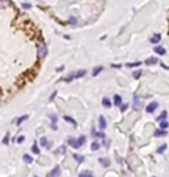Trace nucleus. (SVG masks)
<instances>
[{"mask_svg": "<svg viewBox=\"0 0 169 177\" xmlns=\"http://www.w3.org/2000/svg\"><path fill=\"white\" fill-rule=\"evenodd\" d=\"M133 108L135 110H139L140 108H142V102H140V100L137 96H134V100H133Z\"/></svg>", "mask_w": 169, "mask_h": 177, "instance_id": "8", "label": "nucleus"}, {"mask_svg": "<svg viewBox=\"0 0 169 177\" xmlns=\"http://www.w3.org/2000/svg\"><path fill=\"white\" fill-rule=\"evenodd\" d=\"M79 177H94L93 172L89 171V170H82L80 174H79Z\"/></svg>", "mask_w": 169, "mask_h": 177, "instance_id": "7", "label": "nucleus"}, {"mask_svg": "<svg viewBox=\"0 0 169 177\" xmlns=\"http://www.w3.org/2000/svg\"><path fill=\"white\" fill-rule=\"evenodd\" d=\"M23 140H24V137H23V135L19 137V139H17V143H21V142H23Z\"/></svg>", "mask_w": 169, "mask_h": 177, "instance_id": "35", "label": "nucleus"}, {"mask_svg": "<svg viewBox=\"0 0 169 177\" xmlns=\"http://www.w3.org/2000/svg\"><path fill=\"white\" fill-rule=\"evenodd\" d=\"M63 70H64V66H60V67H58L56 71H57V72H60V71H63Z\"/></svg>", "mask_w": 169, "mask_h": 177, "instance_id": "38", "label": "nucleus"}, {"mask_svg": "<svg viewBox=\"0 0 169 177\" xmlns=\"http://www.w3.org/2000/svg\"><path fill=\"white\" fill-rule=\"evenodd\" d=\"M32 151H33V153H35V154H40L41 152H40V148H38V146H37V143H36V141L34 142V146L32 147Z\"/></svg>", "mask_w": 169, "mask_h": 177, "instance_id": "23", "label": "nucleus"}, {"mask_svg": "<svg viewBox=\"0 0 169 177\" xmlns=\"http://www.w3.org/2000/svg\"><path fill=\"white\" fill-rule=\"evenodd\" d=\"M154 51H155L156 53L161 54V56H163V54L166 53V50H164V48H162V46H156V48L154 49Z\"/></svg>", "mask_w": 169, "mask_h": 177, "instance_id": "19", "label": "nucleus"}, {"mask_svg": "<svg viewBox=\"0 0 169 177\" xmlns=\"http://www.w3.org/2000/svg\"><path fill=\"white\" fill-rule=\"evenodd\" d=\"M126 108H127V104H124V105H122L121 110H122V111H125V110H126Z\"/></svg>", "mask_w": 169, "mask_h": 177, "instance_id": "37", "label": "nucleus"}, {"mask_svg": "<svg viewBox=\"0 0 169 177\" xmlns=\"http://www.w3.org/2000/svg\"><path fill=\"white\" fill-rule=\"evenodd\" d=\"M99 148H100V143H99V142H96V141H95V142H93V143L91 145V150H92V151H97Z\"/></svg>", "mask_w": 169, "mask_h": 177, "instance_id": "25", "label": "nucleus"}, {"mask_svg": "<svg viewBox=\"0 0 169 177\" xmlns=\"http://www.w3.org/2000/svg\"><path fill=\"white\" fill-rule=\"evenodd\" d=\"M64 119L66 121V122H68V123H71L73 126H76V122L73 119V118H71V117H68V116H65L64 117Z\"/></svg>", "mask_w": 169, "mask_h": 177, "instance_id": "21", "label": "nucleus"}, {"mask_svg": "<svg viewBox=\"0 0 169 177\" xmlns=\"http://www.w3.org/2000/svg\"><path fill=\"white\" fill-rule=\"evenodd\" d=\"M22 7L29 9V8H32V5H30V4H22Z\"/></svg>", "mask_w": 169, "mask_h": 177, "instance_id": "34", "label": "nucleus"}, {"mask_svg": "<svg viewBox=\"0 0 169 177\" xmlns=\"http://www.w3.org/2000/svg\"><path fill=\"white\" fill-rule=\"evenodd\" d=\"M167 150V145L164 143V145H162L161 147H159V148L156 150V153H159V154H161V153H163L164 151Z\"/></svg>", "mask_w": 169, "mask_h": 177, "instance_id": "27", "label": "nucleus"}, {"mask_svg": "<svg viewBox=\"0 0 169 177\" xmlns=\"http://www.w3.org/2000/svg\"><path fill=\"white\" fill-rule=\"evenodd\" d=\"M166 134H167V132H166L164 130H161V129H160V130H156V131L154 132V135H155V137H163V135H166Z\"/></svg>", "mask_w": 169, "mask_h": 177, "instance_id": "20", "label": "nucleus"}, {"mask_svg": "<svg viewBox=\"0 0 169 177\" xmlns=\"http://www.w3.org/2000/svg\"><path fill=\"white\" fill-rule=\"evenodd\" d=\"M86 75V71L84 70H82V71H78V72H72V73H70L66 78H64L63 80L64 81H66V82H71V81H73L74 79H79V78H82V76H84Z\"/></svg>", "mask_w": 169, "mask_h": 177, "instance_id": "2", "label": "nucleus"}, {"mask_svg": "<svg viewBox=\"0 0 169 177\" xmlns=\"http://www.w3.org/2000/svg\"><path fill=\"white\" fill-rule=\"evenodd\" d=\"M99 126H100V130H104L107 127V121L104 116H100V119H99Z\"/></svg>", "mask_w": 169, "mask_h": 177, "instance_id": "6", "label": "nucleus"}, {"mask_svg": "<svg viewBox=\"0 0 169 177\" xmlns=\"http://www.w3.org/2000/svg\"><path fill=\"white\" fill-rule=\"evenodd\" d=\"M147 65H154V64H156L158 63V58H155V57H151V58H148V59H146V62H145Z\"/></svg>", "mask_w": 169, "mask_h": 177, "instance_id": "11", "label": "nucleus"}, {"mask_svg": "<svg viewBox=\"0 0 169 177\" xmlns=\"http://www.w3.org/2000/svg\"><path fill=\"white\" fill-rule=\"evenodd\" d=\"M23 161L27 163V164H30V163H33V161H34V159L30 156V155H28V154H24L23 155Z\"/></svg>", "mask_w": 169, "mask_h": 177, "instance_id": "12", "label": "nucleus"}, {"mask_svg": "<svg viewBox=\"0 0 169 177\" xmlns=\"http://www.w3.org/2000/svg\"><path fill=\"white\" fill-rule=\"evenodd\" d=\"M156 108H158V102L153 101V102H151V103L147 105V108H146V112L152 113V112H154V111H155V109H156Z\"/></svg>", "mask_w": 169, "mask_h": 177, "instance_id": "5", "label": "nucleus"}, {"mask_svg": "<svg viewBox=\"0 0 169 177\" xmlns=\"http://www.w3.org/2000/svg\"><path fill=\"white\" fill-rule=\"evenodd\" d=\"M99 162H100L103 167H105V168L110 166V160L107 159V158H100V159H99Z\"/></svg>", "mask_w": 169, "mask_h": 177, "instance_id": "9", "label": "nucleus"}, {"mask_svg": "<svg viewBox=\"0 0 169 177\" xmlns=\"http://www.w3.org/2000/svg\"><path fill=\"white\" fill-rule=\"evenodd\" d=\"M48 53V49H46V44L41 42L37 44V56L38 58H44Z\"/></svg>", "mask_w": 169, "mask_h": 177, "instance_id": "3", "label": "nucleus"}, {"mask_svg": "<svg viewBox=\"0 0 169 177\" xmlns=\"http://www.w3.org/2000/svg\"><path fill=\"white\" fill-rule=\"evenodd\" d=\"M102 104H103L104 108H108V109L111 107V102H110V100H109L108 97H104V99L102 100Z\"/></svg>", "mask_w": 169, "mask_h": 177, "instance_id": "16", "label": "nucleus"}, {"mask_svg": "<svg viewBox=\"0 0 169 177\" xmlns=\"http://www.w3.org/2000/svg\"><path fill=\"white\" fill-rule=\"evenodd\" d=\"M41 145H42L43 147H46V148H50V143L48 142V139H46L45 137H42V138H41Z\"/></svg>", "mask_w": 169, "mask_h": 177, "instance_id": "17", "label": "nucleus"}, {"mask_svg": "<svg viewBox=\"0 0 169 177\" xmlns=\"http://www.w3.org/2000/svg\"><path fill=\"white\" fill-rule=\"evenodd\" d=\"M101 71H103V66H96V67L93 70L92 75H93V76H96V75H99V74L101 73Z\"/></svg>", "mask_w": 169, "mask_h": 177, "instance_id": "13", "label": "nucleus"}, {"mask_svg": "<svg viewBox=\"0 0 169 177\" xmlns=\"http://www.w3.org/2000/svg\"><path fill=\"white\" fill-rule=\"evenodd\" d=\"M92 134H93L95 138H102V139L105 138V134H104L103 132H95V131L93 130V131H92Z\"/></svg>", "mask_w": 169, "mask_h": 177, "instance_id": "18", "label": "nucleus"}, {"mask_svg": "<svg viewBox=\"0 0 169 177\" xmlns=\"http://www.w3.org/2000/svg\"><path fill=\"white\" fill-rule=\"evenodd\" d=\"M62 174V170H60V167L59 166H56L51 171H49L46 174V177H59Z\"/></svg>", "mask_w": 169, "mask_h": 177, "instance_id": "4", "label": "nucleus"}, {"mask_svg": "<svg viewBox=\"0 0 169 177\" xmlns=\"http://www.w3.org/2000/svg\"><path fill=\"white\" fill-rule=\"evenodd\" d=\"M114 103H115L116 107H119L122 104V97L119 95H115L114 96Z\"/></svg>", "mask_w": 169, "mask_h": 177, "instance_id": "15", "label": "nucleus"}, {"mask_svg": "<svg viewBox=\"0 0 169 177\" xmlns=\"http://www.w3.org/2000/svg\"><path fill=\"white\" fill-rule=\"evenodd\" d=\"M166 117H167V111H162V112H161V115L156 118V119H158L159 122H162V121H164V119H166Z\"/></svg>", "mask_w": 169, "mask_h": 177, "instance_id": "22", "label": "nucleus"}, {"mask_svg": "<svg viewBox=\"0 0 169 177\" xmlns=\"http://www.w3.org/2000/svg\"><path fill=\"white\" fill-rule=\"evenodd\" d=\"M161 41V35L160 34H155V35H153V37L151 38V42L153 43V44H156V43H159Z\"/></svg>", "mask_w": 169, "mask_h": 177, "instance_id": "10", "label": "nucleus"}, {"mask_svg": "<svg viewBox=\"0 0 169 177\" xmlns=\"http://www.w3.org/2000/svg\"><path fill=\"white\" fill-rule=\"evenodd\" d=\"M56 95H57V92H56V91H54V92L52 93V95L50 96V101H52V100L54 99V96H56Z\"/></svg>", "mask_w": 169, "mask_h": 177, "instance_id": "36", "label": "nucleus"}, {"mask_svg": "<svg viewBox=\"0 0 169 177\" xmlns=\"http://www.w3.org/2000/svg\"><path fill=\"white\" fill-rule=\"evenodd\" d=\"M67 142L70 143V146L73 147V148H79L80 146H82L84 142H86V137H84V135H80L78 139L70 138V139L67 140Z\"/></svg>", "mask_w": 169, "mask_h": 177, "instance_id": "1", "label": "nucleus"}, {"mask_svg": "<svg viewBox=\"0 0 169 177\" xmlns=\"http://www.w3.org/2000/svg\"><path fill=\"white\" fill-rule=\"evenodd\" d=\"M50 117H51V119H52V123L53 122L56 123V122L58 121V118H57V116H56V115H50Z\"/></svg>", "mask_w": 169, "mask_h": 177, "instance_id": "32", "label": "nucleus"}, {"mask_svg": "<svg viewBox=\"0 0 169 177\" xmlns=\"http://www.w3.org/2000/svg\"><path fill=\"white\" fill-rule=\"evenodd\" d=\"M73 158L78 161V162H83L84 161V158L82 155H79V154H73Z\"/></svg>", "mask_w": 169, "mask_h": 177, "instance_id": "26", "label": "nucleus"}, {"mask_svg": "<svg viewBox=\"0 0 169 177\" xmlns=\"http://www.w3.org/2000/svg\"><path fill=\"white\" fill-rule=\"evenodd\" d=\"M27 118H28V115H23V116H21V117L19 118V119H17V122H16V125H21V123L24 122V121L27 119Z\"/></svg>", "mask_w": 169, "mask_h": 177, "instance_id": "24", "label": "nucleus"}, {"mask_svg": "<svg viewBox=\"0 0 169 177\" xmlns=\"http://www.w3.org/2000/svg\"><path fill=\"white\" fill-rule=\"evenodd\" d=\"M140 64V62H137V63H133V64H126V67H135V66H139Z\"/></svg>", "mask_w": 169, "mask_h": 177, "instance_id": "31", "label": "nucleus"}, {"mask_svg": "<svg viewBox=\"0 0 169 177\" xmlns=\"http://www.w3.org/2000/svg\"><path fill=\"white\" fill-rule=\"evenodd\" d=\"M65 152H66V147L63 145V146L59 147V148H57V150L54 151V154H56V155H58V154H64Z\"/></svg>", "mask_w": 169, "mask_h": 177, "instance_id": "14", "label": "nucleus"}, {"mask_svg": "<svg viewBox=\"0 0 169 177\" xmlns=\"http://www.w3.org/2000/svg\"><path fill=\"white\" fill-rule=\"evenodd\" d=\"M112 67H115V68H121V65H112Z\"/></svg>", "mask_w": 169, "mask_h": 177, "instance_id": "39", "label": "nucleus"}, {"mask_svg": "<svg viewBox=\"0 0 169 177\" xmlns=\"http://www.w3.org/2000/svg\"><path fill=\"white\" fill-rule=\"evenodd\" d=\"M70 23H71V24H75V23H76V20H75V17L71 16V17H70Z\"/></svg>", "mask_w": 169, "mask_h": 177, "instance_id": "33", "label": "nucleus"}, {"mask_svg": "<svg viewBox=\"0 0 169 177\" xmlns=\"http://www.w3.org/2000/svg\"><path fill=\"white\" fill-rule=\"evenodd\" d=\"M35 177H37V176H35Z\"/></svg>", "mask_w": 169, "mask_h": 177, "instance_id": "40", "label": "nucleus"}, {"mask_svg": "<svg viewBox=\"0 0 169 177\" xmlns=\"http://www.w3.org/2000/svg\"><path fill=\"white\" fill-rule=\"evenodd\" d=\"M8 142H9V134L7 133V134L5 135V138L3 139V143H4V145H8Z\"/></svg>", "mask_w": 169, "mask_h": 177, "instance_id": "29", "label": "nucleus"}, {"mask_svg": "<svg viewBox=\"0 0 169 177\" xmlns=\"http://www.w3.org/2000/svg\"><path fill=\"white\" fill-rule=\"evenodd\" d=\"M140 75H142V71H135V72L133 73V78H134V79H139Z\"/></svg>", "mask_w": 169, "mask_h": 177, "instance_id": "30", "label": "nucleus"}, {"mask_svg": "<svg viewBox=\"0 0 169 177\" xmlns=\"http://www.w3.org/2000/svg\"><path fill=\"white\" fill-rule=\"evenodd\" d=\"M167 127H168V123H167L166 121L160 122V129H161V130H164V129H167Z\"/></svg>", "mask_w": 169, "mask_h": 177, "instance_id": "28", "label": "nucleus"}]
</instances>
